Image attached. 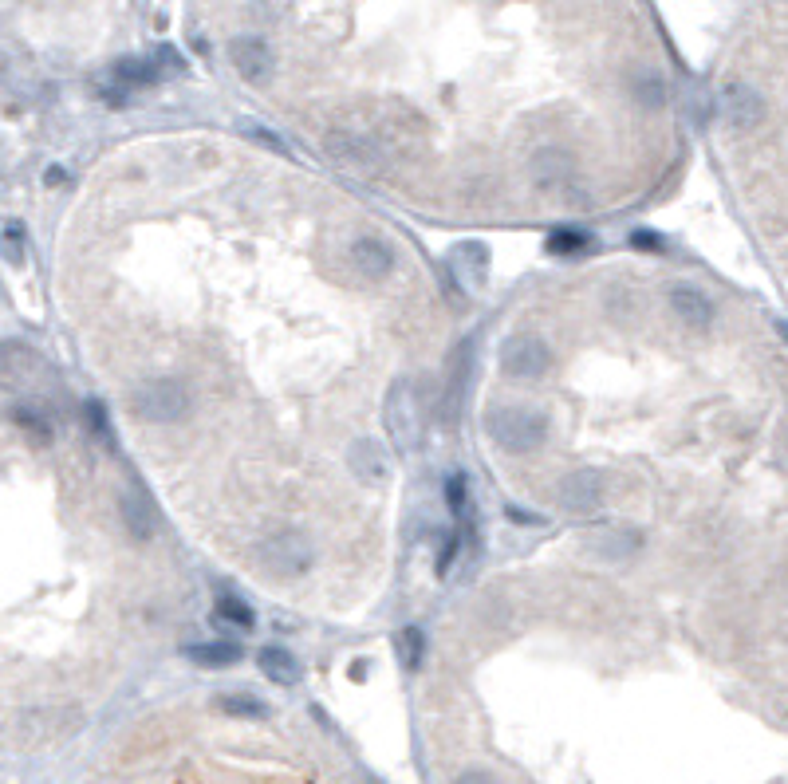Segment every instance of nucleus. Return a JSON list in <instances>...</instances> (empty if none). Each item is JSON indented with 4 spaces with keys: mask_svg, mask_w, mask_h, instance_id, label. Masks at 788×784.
<instances>
[{
    "mask_svg": "<svg viewBox=\"0 0 788 784\" xmlns=\"http://www.w3.org/2000/svg\"><path fill=\"white\" fill-rule=\"evenodd\" d=\"M485 430L489 438L505 450V454H532L540 442H544V414H536L532 406H517V402H505V406H489L485 410Z\"/></svg>",
    "mask_w": 788,
    "mask_h": 784,
    "instance_id": "nucleus-1",
    "label": "nucleus"
},
{
    "mask_svg": "<svg viewBox=\"0 0 788 784\" xmlns=\"http://www.w3.org/2000/svg\"><path fill=\"white\" fill-rule=\"evenodd\" d=\"M131 410L134 418H142L150 426H174L190 410V387L174 375L146 379L131 391Z\"/></svg>",
    "mask_w": 788,
    "mask_h": 784,
    "instance_id": "nucleus-2",
    "label": "nucleus"
},
{
    "mask_svg": "<svg viewBox=\"0 0 788 784\" xmlns=\"http://www.w3.org/2000/svg\"><path fill=\"white\" fill-rule=\"evenodd\" d=\"M261 564L276 576H304L316 560V548L312 540L300 532V528H276L272 536H264L261 548H257Z\"/></svg>",
    "mask_w": 788,
    "mask_h": 784,
    "instance_id": "nucleus-3",
    "label": "nucleus"
},
{
    "mask_svg": "<svg viewBox=\"0 0 788 784\" xmlns=\"http://www.w3.org/2000/svg\"><path fill=\"white\" fill-rule=\"evenodd\" d=\"M548 363H552V351L540 335H509L501 343V367L513 379H536V375H544Z\"/></svg>",
    "mask_w": 788,
    "mask_h": 784,
    "instance_id": "nucleus-4",
    "label": "nucleus"
},
{
    "mask_svg": "<svg viewBox=\"0 0 788 784\" xmlns=\"http://www.w3.org/2000/svg\"><path fill=\"white\" fill-rule=\"evenodd\" d=\"M387 430H391V442L398 454H406L418 438V410H414V398L406 394V383H394L391 398H387Z\"/></svg>",
    "mask_w": 788,
    "mask_h": 784,
    "instance_id": "nucleus-5",
    "label": "nucleus"
},
{
    "mask_svg": "<svg viewBox=\"0 0 788 784\" xmlns=\"http://www.w3.org/2000/svg\"><path fill=\"white\" fill-rule=\"evenodd\" d=\"M229 64L241 71L245 83H268L272 79V52L268 44L257 40V36H237L229 40Z\"/></svg>",
    "mask_w": 788,
    "mask_h": 784,
    "instance_id": "nucleus-6",
    "label": "nucleus"
},
{
    "mask_svg": "<svg viewBox=\"0 0 788 784\" xmlns=\"http://www.w3.org/2000/svg\"><path fill=\"white\" fill-rule=\"evenodd\" d=\"M603 501V473L599 469H576L560 481V505L568 513H591Z\"/></svg>",
    "mask_w": 788,
    "mask_h": 784,
    "instance_id": "nucleus-7",
    "label": "nucleus"
},
{
    "mask_svg": "<svg viewBox=\"0 0 788 784\" xmlns=\"http://www.w3.org/2000/svg\"><path fill=\"white\" fill-rule=\"evenodd\" d=\"M347 261H351V268L359 276L379 280V276H387L394 268V249L391 241H383V237H355L347 245Z\"/></svg>",
    "mask_w": 788,
    "mask_h": 784,
    "instance_id": "nucleus-8",
    "label": "nucleus"
},
{
    "mask_svg": "<svg viewBox=\"0 0 788 784\" xmlns=\"http://www.w3.org/2000/svg\"><path fill=\"white\" fill-rule=\"evenodd\" d=\"M722 111L725 119L737 127V131H745V127H757V119H761V95L749 87V83H741V79H729L722 87Z\"/></svg>",
    "mask_w": 788,
    "mask_h": 784,
    "instance_id": "nucleus-9",
    "label": "nucleus"
},
{
    "mask_svg": "<svg viewBox=\"0 0 788 784\" xmlns=\"http://www.w3.org/2000/svg\"><path fill=\"white\" fill-rule=\"evenodd\" d=\"M670 308H674V316H678L686 327L706 331V327L714 324V304H710L702 292H694L690 284H674V288H670Z\"/></svg>",
    "mask_w": 788,
    "mask_h": 784,
    "instance_id": "nucleus-10",
    "label": "nucleus"
},
{
    "mask_svg": "<svg viewBox=\"0 0 788 784\" xmlns=\"http://www.w3.org/2000/svg\"><path fill=\"white\" fill-rule=\"evenodd\" d=\"M119 509H123V521H127V528H131L138 540H150V536H154L158 513H154V505H150V493H142L138 485L123 489V493H119Z\"/></svg>",
    "mask_w": 788,
    "mask_h": 784,
    "instance_id": "nucleus-11",
    "label": "nucleus"
},
{
    "mask_svg": "<svg viewBox=\"0 0 788 784\" xmlns=\"http://www.w3.org/2000/svg\"><path fill=\"white\" fill-rule=\"evenodd\" d=\"M347 469H351L363 485H375V481L383 477V450H379V442L359 438V442L347 450Z\"/></svg>",
    "mask_w": 788,
    "mask_h": 784,
    "instance_id": "nucleus-12",
    "label": "nucleus"
},
{
    "mask_svg": "<svg viewBox=\"0 0 788 784\" xmlns=\"http://www.w3.org/2000/svg\"><path fill=\"white\" fill-rule=\"evenodd\" d=\"M532 174H536L540 186H560V182L572 178V162L560 146H540L536 158H532Z\"/></svg>",
    "mask_w": 788,
    "mask_h": 784,
    "instance_id": "nucleus-13",
    "label": "nucleus"
},
{
    "mask_svg": "<svg viewBox=\"0 0 788 784\" xmlns=\"http://www.w3.org/2000/svg\"><path fill=\"white\" fill-rule=\"evenodd\" d=\"M257 666H261L264 678L276 682V686H296L300 682V662L288 651H280V647H264L257 654Z\"/></svg>",
    "mask_w": 788,
    "mask_h": 784,
    "instance_id": "nucleus-14",
    "label": "nucleus"
},
{
    "mask_svg": "<svg viewBox=\"0 0 788 784\" xmlns=\"http://www.w3.org/2000/svg\"><path fill=\"white\" fill-rule=\"evenodd\" d=\"M631 95L643 103V107H651V111H658L662 103H666V79L658 75V71H639L635 79H631Z\"/></svg>",
    "mask_w": 788,
    "mask_h": 784,
    "instance_id": "nucleus-15",
    "label": "nucleus"
},
{
    "mask_svg": "<svg viewBox=\"0 0 788 784\" xmlns=\"http://www.w3.org/2000/svg\"><path fill=\"white\" fill-rule=\"evenodd\" d=\"M190 658L197 666H233V662H241V647L237 643H201V647H190Z\"/></svg>",
    "mask_w": 788,
    "mask_h": 784,
    "instance_id": "nucleus-16",
    "label": "nucleus"
},
{
    "mask_svg": "<svg viewBox=\"0 0 788 784\" xmlns=\"http://www.w3.org/2000/svg\"><path fill=\"white\" fill-rule=\"evenodd\" d=\"M217 710L233 714V718H264L268 714V706L253 694H225V698H217Z\"/></svg>",
    "mask_w": 788,
    "mask_h": 784,
    "instance_id": "nucleus-17",
    "label": "nucleus"
},
{
    "mask_svg": "<svg viewBox=\"0 0 788 784\" xmlns=\"http://www.w3.org/2000/svg\"><path fill=\"white\" fill-rule=\"evenodd\" d=\"M217 615L229 619L233 627H253V607H245V603H241L237 595H229V591L217 599Z\"/></svg>",
    "mask_w": 788,
    "mask_h": 784,
    "instance_id": "nucleus-18",
    "label": "nucleus"
},
{
    "mask_svg": "<svg viewBox=\"0 0 788 784\" xmlns=\"http://www.w3.org/2000/svg\"><path fill=\"white\" fill-rule=\"evenodd\" d=\"M584 245H588L584 233H552V241H548L552 253H580Z\"/></svg>",
    "mask_w": 788,
    "mask_h": 784,
    "instance_id": "nucleus-19",
    "label": "nucleus"
},
{
    "mask_svg": "<svg viewBox=\"0 0 788 784\" xmlns=\"http://www.w3.org/2000/svg\"><path fill=\"white\" fill-rule=\"evenodd\" d=\"M4 245H8V261L12 264L20 261V225H16V221H8V229H4Z\"/></svg>",
    "mask_w": 788,
    "mask_h": 784,
    "instance_id": "nucleus-20",
    "label": "nucleus"
},
{
    "mask_svg": "<svg viewBox=\"0 0 788 784\" xmlns=\"http://www.w3.org/2000/svg\"><path fill=\"white\" fill-rule=\"evenodd\" d=\"M402 647H406V662H410V666H418V651H422V635H418L414 627H410V631L402 635Z\"/></svg>",
    "mask_w": 788,
    "mask_h": 784,
    "instance_id": "nucleus-21",
    "label": "nucleus"
},
{
    "mask_svg": "<svg viewBox=\"0 0 788 784\" xmlns=\"http://www.w3.org/2000/svg\"><path fill=\"white\" fill-rule=\"evenodd\" d=\"M461 501H465V485H461V477H450V509L458 513Z\"/></svg>",
    "mask_w": 788,
    "mask_h": 784,
    "instance_id": "nucleus-22",
    "label": "nucleus"
},
{
    "mask_svg": "<svg viewBox=\"0 0 788 784\" xmlns=\"http://www.w3.org/2000/svg\"><path fill=\"white\" fill-rule=\"evenodd\" d=\"M454 784H497V781H493L489 773H461V777H458Z\"/></svg>",
    "mask_w": 788,
    "mask_h": 784,
    "instance_id": "nucleus-23",
    "label": "nucleus"
},
{
    "mask_svg": "<svg viewBox=\"0 0 788 784\" xmlns=\"http://www.w3.org/2000/svg\"><path fill=\"white\" fill-rule=\"evenodd\" d=\"M635 241H639V249H658V237H651V233H639Z\"/></svg>",
    "mask_w": 788,
    "mask_h": 784,
    "instance_id": "nucleus-24",
    "label": "nucleus"
}]
</instances>
